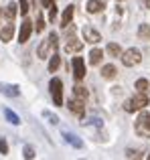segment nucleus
<instances>
[{
  "label": "nucleus",
  "instance_id": "7",
  "mask_svg": "<svg viewBox=\"0 0 150 160\" xmlns=\"http://www.w3.org/2000/svg\"><path fill=\"white\" fill-rule=\"evenodd\" d=\"M31 32H32V22L28 18L22 20V24H20V32H18V43L24 45L28 39H31Z\"/></svg>",
  "mask_w": 150,
  "mask_h": 160
},
{
  "label": "nucleus",
  "instance_id": "27",
  "mask_svg": "<svg viewBox=\"0 0 150 160\" xmlns=\"http://www.w3.org/2000/svg\"><path fill=\"white\" fill-rule=\"evenodd\" d=\"M0 154H4V156L8 154V144H6V140H4L2 136H0Z\"/></svg>",
  "mask_w": 150,
  "mask_h": 160
},
{
  "label": "nucleus",
  "instance_id": "16",
  "mask_svg": "<svg viewBox=\"0 0 150 160\" xmlns=\"http://www.w3.org/2000/svg\"><path fill=\"white\" fill-rule=\"evenodd\" d=\"M73 12H75V6H67L63 10V16H61V27H69V22H71V18H73Z\"/></svg>",
  "mask_w": 150,
  "mask_h": 160
},
{
  "label": "nucleus",
  "instance_id": "23",
  "mask_svg": "<svg viewBox=\"0 0 150 160\" xmlns=\"http://www.w3.org/2000/svg\"><path fill=\"white\" fill-rule=\"evenodd\" d=\"M106 51H108V55H112V57H120V55H122V47H120L118 43H110L106 47Z\"/></svg>",
  "mask_w": 150,
  "mask_h": 160
},
{
  "label": "nucleus",
  "instance_id": "6",
  "mask_svg": "<svg viewBox=\"0 0 150 160\" xmlns=\"http://www.w3.org/2000/svg\"><path fill=\"white\" fill-rule=\"evenodd\" d=\"M83 41H85V43H91V45H98L99 41H102V35H99V31H95L93 27L85 24V27H83Z\"/></svg>",
  "mask_w": 150,
  "mask_h": 160
},
{
  "label": "nucleus",
  "instance_id": "31",
  "mask_svg": "<svg viewBox=\"0 0 150 160\" xmlns=\"http://www.w3.org/2000/svg\"><path fill=\"white\" fill-rule=\"evenodd\" d=\"M140 4H142L144 8H150V0H140Z\"/></svg>",
  "mask_w": 150,
  "mask_h": 160
},
{
  "label": "nucleus",
  "instance_id": "34",
  "mask_svg": "<svg viewBox=\"0 0 150 160\" xmlns=\"http://www.w3.org/2000/svg\"><path fill=\"white\" fill-rule=\"evenodd\" d=\"M148 158H150V154H148Z\"/></svg>",
  "mask_w": 150,
  "mask_h": 160
},
{
  "label": "nucleus",
  "instance_id": "8",
  "mask_svg": "<svg viewBox=\"0 0 150 160\" xmlns=\"http://www.w3.org/2000/svg\"><path fill=\"white\" fill-rule=\"evenodd\" d=\"M73 77L77 81H81L85 77V63H83L81 57H73Z\"/></svg>",
  "mask_w": 150,
  "mask_h": 160
},
{
  "label": "nucleus",
  "instance_id": "26",
  "mask_svg": "<svg viewBox=\"0 0 150 160\" xmlns=\"http://www.w3.org/2000/svg\"><path fill=\"white\" fill-rule=\"evenodd\" d=\"M22 156H24V158H35V150H32V146H24Z\"/></svg>",
  "mask_w": 150,
  "mask_h": 160
},
{
  "label": "nucleus",
  "instance_id": "32",
  "mask_svg": "<svg viewBox=\"0 0 150 160\" xmlns=\"http://www.w3.org/2000/svg\"><path fill=\"white\" fill-rule=\"evenodd\" d=\"M0 18H2V10H0Z\"/></svg>",
  "mask_w": 150,
  "mask_h": 160
},
{
  "label": "nucleus",
  "instance_id": "18",
  "mask_svg": "<svg viewBox=\"0 0 150 160\" xmlns=\"http://www.w3.org/2000/svg\"><path fill=\"white\" fill-rule=\"evenodd\" d=\"M4 118H6V120H8V122H10V124H12V126H18V124H20V118H18V116H16V113H14V112H12V109H10V108H4Z\"/></svg>",
  "mask_w": 150,
  "mask_h": 160
},
{
  "label": "nucleus",
  "instance_id": "28",
  "mask_svg": "<svg viewBox=\"0 0 150 160\" xmlns=\"http://www.w3.org/2000/svg\"><path fill=\"white\" fill-rule=\"evenodd\" d=\"M45 28V18H43V14H39L37 16V32H41Z\"/></svg>",
  "mask_w": 150,
  "mask_h": 160
},
{
  "label": "nucleus",
  "instance_id": "14",
  "mask_svg": "<svg viewBox=\"0 0 150 160\" xmlns=\"http://www.w3.org/2000/svg\"><path fill=\"white\" fill-rule=\"evenodd\" d=\"M85 8H87L89 14H98V12H102L103 8H106V2H103V0H89Z\"/></svg>",
  "mask_w": 150,
  "mask_h": 160
},
{
  "label": "nucleus",
  "instance_id": "1",
  "mask_svg": "<svg viewBox=\"0 0 150 160\" xmlns=\"http://www.w3.org/2000/svg\"><path fill=\"white\" fill-rule=\"evenodd\" d=\"M57 45H59V39H57V32H51V35H49L47 39H45L43 43L39 45V49H37V55H39L41 59H47V57H51L53 53H57Z\"/></svg>",
  "mask_w": 150,
  "mask_h": 160
},
{
  "label": "nucleus",
  "instance_id": "2",
  "mask_svg": "<svg viewBox=\"0 0 150 160\" xmlns=\"http://www.w3.org/2000/svg\"><path fill=\"white\" fill-rule=\"evenodd\" d=\"M134 130L140 138H150V112H140V116L134 122Z\"/></svg>",
  "mask_w": 150,
  "mask_h": 160
},
{
  "label": "nucleus",
  "instance_id": "12",
  "mask_svg": "<svg viewBox=\"0 0 150 160\" xmlns=\"http://www.w3.org/2000/svg\"><path fill=\"white\" fill-rule=\"evenodd\" d=\"M83 103H85V102H81V99L73 98V99H69L67 108L71 109L73 113H77V116H83V113H85V106H83Z\"/></svg>",
  "mask_w": 150,
  "mask_h": 160
},
{
  "label": "nucleus",
  "instance_id": "33",
  "mask_svg": "<svg viewBox=\"0 0 150 160\" xmlns=\"http://www.w3.org/2000/svg\"><path fill=\"white\" fill-rule=\"evenodd\" d=\"M116 2H122V0H116Z\"/></svg>",
  "mask_w": 150,
  "mask_h": 160
},
{
  "label": "nucleus",
  "instance_id": "22",
  "mask_svg": "<svg viewBox=\"0 0 150 160\" xmlns=\"http://www.w3.org/2000/svg\"><path fill=\"white\" fill-rule=\"evenodd\" d=\"M73 95L77 99H81V102H85V99H87V89L83 85H75L73 87Z\"/></svg>",
  "mask_w": 150,
  "mask_h": 160
},
{
  "label": "nucleus",
  "instance_id": "20",
  "mask_svg": "<svg viewBox=\"0 0 150 160\" xmlns=\"http://www.w3.org/2000/svg\"><path fill=\"white\" fill-rule=\"evenodd\" d=\"M138 39L140 41H150V24H140L138 27Z\"/></svg>",
  "mask_w": 150,
  "mask_h": 160
},
{
  "label": "nucleus",
  "instance_id": "29",
  "mask_svg": "<svg viewBox=\"0 0 150 160\" xmlns=\"http://www.w3.org/2000/svg\"><path fill=\"white\" fill-rule=\"evenodd\" d=\"M142 152L140 150H126V158H140Z\"/></svg>",
  "mask_w": 150,
  "mask_h": 160
},
{
  "label": "nucleus",
  "instance_id": "21",
  "mask_svg": "<svg viewBox=\"0 0 150 160\" xmlns=\"http://www.w3.org/2000/svg\"><path fill=\"white\" fill-rule=\"evenodd\" d=\"M59 65H61V57L57 53H53L51 55V61H49V71H51V73H55V71L59 69Z\"/></svg>",
  "mask_w": 150,
  "mask_h": 160
},
{
  "label": "nucleus",
  "instance_id": "9",
  "mask_svg": "<svg viewBox=\"0 0 150 160\" xmlns=\"http://www.w3.org/2000/svg\"><path fill=\"white\" fill-rule=\"evenodd\" d=\"M81 49H83V41L75 39L73 35H69L67 43H65V51H67V53H79Z\"/></svg>",
  "mask_w": 150,
  "mask_h": 160
},
{
  "label": "nucleus",
  "instance_id": "25",
  "mask_svg": "<svg viewBox=\"0 0 150 160\" xmlns=\"http://www.w3.org/2000/svg\"><path fill=\"white\" fill-rule=\"evenodd\" d=\"M43 118H45V120H49V124H53V126L59 124V118H57L53 112H49V109H45V112H43Z\"/></svg>",
  "mask_w": 150,
  "mask_h": 160
},
{
  "label": "nucleus",
  "instance_id": "11",
  "mask_svg": "<svg viewBox=\"0 0 150 160\" xmlns=\"http://www.w3.org/2000/svg\"><path fill=\"white\" fill-rule=\"evenodd\" d=\"M0 93L8 95V98H18L20 89H18V85H12V83H0Z\"/></svg>",
  "mask_w": 150,
  "mask_h": 160
},
{
  "label": "nucleus",
  "instance_id": "24",
  "mask_svg": "<svg viewBox=\"0 0 150 160\" xmlns=\"http://www.w3.org/2000/svg\"><path fill=\"white\" fill-rule=\"evenodd\" d=\"M148 87H150L148 79H138V81H136V89H138V93H146Z\"/></svg>",
  "mask_w": 150,
  "mask_h": 160
},
{
  "label": "nucleus",
  "instance_id": "13",
  "mask_svg": "<svg viewBox=\"0 0 150 160\" xmlns=\"http://www.w3.org/2000/svg\"><path fill=\"white\" fill-rule=\"evenodd\" d=\"M61 136H63V138H65V142H67V144H71L73 148H83V142L79 140L75 134L67 132V130H63V132H61Z\"/></svg>",
  "mask_w": 150,
  "mask_h": 160
},
{
  "label": "nucleus",
  "instance_id": "5",
  "mask_svg": "<svg viewBox=\"0 0 150 160\" xmlns=\"http://www.w3.org/2000/svg\"><path fill=\"white\" fill-rule=\"evenodd\" d=\"M120 57H122V63L126 67H134V65H138L140 61H142V53L138 51V49H128V51H122V55H120Z\"/></svg>",
  "mask_w": 150,
  "mask_h": 160
},
{
  "label": "nucleus",
  "instance_id": "15",
  "mask_svg": "<svg viewBox=\"0 0 150 160\" xmlns=\"http://www.w3.org/2000/svg\"><path fill=\"white\" fill-rule=\"evenodd\" d=\"M16 12H18V6H16V2H8L6 10H4L2 14L6 16V20H8V22H12V20H14V16H16Z\"/></svg>",
  "mask_w": 150,
  "mask_h": 160
},
{
  "label": "nucleus",
  "instance_id": "30",
  "mask_svg": "<svg viewBox=\"0 0 150 160\" xmlns=\"http://www.w3.org/2000/svg\"><path fill=\"white\" fill-rule=\"evenodd\" d=\"M41 2H43V6H45V8H49V6L53 4V0H41Z\"/></svg>",
  "mask_w": 150,
  "mask_h": 160
},
{
  "label": "nucleus",
  "instance_id": "4",
  "mask_svg": "<svg viewBox=\"0 0 150 160\" xmlns=\"http://www.w3.org/2000/svg\"><path fill=\"white\" fill-rule=\"evenodd\" d=\"M49 89H51V98L55 106H63V81L59 77H53L49 83Z\"/></svg>",
  "mask_w": 150,
  "mask_h": 160
},
{
  "label": "nucleus",
  "instance_id": "17",
  "mask_svg": "<svg viewBox=\"0 0 150 160\" xmlns=\"http://www.w3.org/2000/svg\"><path fill=\"white\" fill-rule=\"evenodd\" d=\"M102 57H103V51H102V49H91L89 63H91V65H99V63H102Z\"/></svg>",
  "mask_w": 150,
  "mask_h": 160
},
{
  "label": "nucleus",
  "instance_id": "3",
  "mask_svg": "<svg viewBox=\"0 0 150 160\" xmlns=\"http://www.w3.org/2000/svg\"><path fill=\"white\" fill-rule=\"evenodd\" d=\"M146 106H148V98H146V93H138V95L130 98L126 103H124V109H126L128 113H134V112H140V109H144Z\"/></svg>",
  "mask_w": 150,
  "mask_h": 160
},
{
  "label": "nucleus",
  "instance_id": "19",
  "mask_svg": "<svg viewBox=\"0 0 150 160\" xmlns=\"http://www.w3.org/2000/svg\"><path fill=\"white\" fill-rule=\"evenodd\" d=\"M116 73H118V71H116L114 65H103V67H102V77H103V79H114Z\"/></svg>",
  "mask_w": 150,
  "mask_h": 160
},
{
  "label": "nucleus",
  "instance_id": "10",
  "mask_svg": "<svg viewBox=\"0 0 150 160\" xmlns=\"http://www.w3.org/2000/svg\"><path fill=\"white\" fill-rule=\"evenodd\" d=\"M12 37H14V24L12 22L4 24V27L0 28V41H2V43H10Z\"/></svg>",
  "mask_w": 150,
  "mask_h": 160
}]
</instances>
